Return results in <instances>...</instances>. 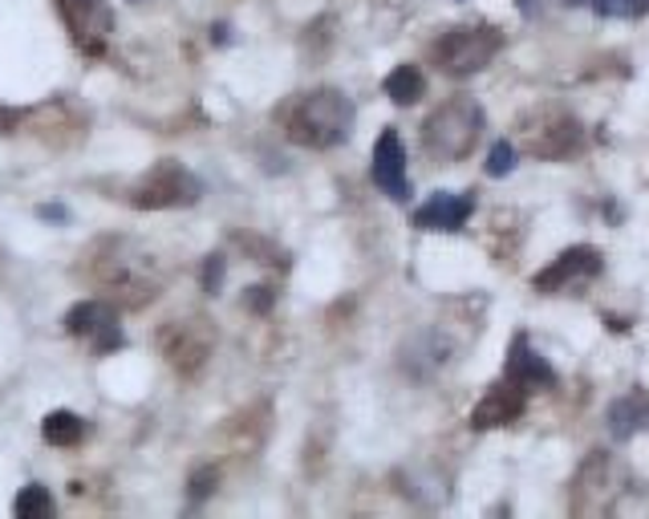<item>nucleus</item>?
Here are the masks:
<instances>
[{
  "label": "nucleus",
  "instance_id": "obj_1",
  "mask_svg": "<svg viewBox=\"0 0 649 519\" xmlns=\"http://www.w3.org/2000/svg\"><path fill=\"white\" fill-rule=\"evenodd\" d=\"M276 122H281L284 139L296 142V146H308V151H333L349 139V126H354V106L342 90L333 85H321V90H308V94L288 98L281 110H276Z\"/></svg>",
  "mask_w": 649,
  "mask_h": 519
},
{
  "label": "nucleus",
  "instance_id": "obj_2",
  "mask_svg": "<svg viewBox=\"0 0 649 519\" xmlns=\"http://www.w3.org/2000/svg\"><path fill=\"white\" fill-rule=\"evenodd\" d=\"M90 281L122 308H142L159 296L151 256H142L134 240H102L90 252Z\"/></svg>",
  "mask_w": 649,
  "mask_h": 519
},
{
  "label": "nucleus",
  "instance_id": "obj_3",
  "mask_svg": "<svg viewBox=\"0 0 649 519\" xmlns=\"http://www.w3.org/2000/svg\"><path fill=\"white\" fill-rule=\"evenodd\" d=\"M484 106L475 98L459 94L423 122V146L438 163H463L484 139Z\"/></svg>",
  "mask_w": 649,
  "mask_h": 519
},
{
  "label": "nucleus",
  "instance_id": "obj_4",
  "mask_svg": "<svg viewBox=\"0 0 649 519\" xmlns=\"http://www.w3.org/2000/svg\"><path fill=\"white\" fill-rule=\"evenodd\" d=\"M499 49H504V33L496 24H455L430 45V61L447 78H471L496 61Z\"/></svg>",
  "mask_w": 649,
  "mask_h": 519
},
{
  "label": "nucleus",
  "instance_id": "obj_5",
  "mask_svg": "<svg viewBox=\"0 0 649 519\" xmlns=\"http://www.w3.org/2000/svg\"><path fill=\"white\" fill-rule=\"evenodd\" d=\"M519 146L531 154V159H568V154L580 151L585 142V126H580L565 106H536L528 110L516 126Z\"/></svg>",
  "mask_w": 649,
  "mask_h": 519
},
{
  "label": "nucleus",
  "instance_id": "obj_6",
  "mask_svg": "<svg viewBox=\"0 0 649 519\" xmlns=\"http://www.w3.org/2000/svg\"><path fill=\"white\" fill-rule=\"evenodd\" d=\"M203 195V183L191 175L187 166L175 163V159H163V163H154L146 175L130 187L126 200L142 212H163V207H191V203H200Z\"/></svg>",
  "mask_w": 649,
  "mask_h": 519
},
{
  "label": "nucleus",
  "instance_id": "obj_7",
  "mask_svg": "<svg viewBox=\"0 0 649 519\" xmlns=\"http://www.w3.org/2000/svg\"><path fill=\"white\" fill-rule=\"evenodd\" d=\"M154 345H159V354L166 357V366L175 369V374L195 378L215 349V325L207 317L166 320L163 329L154 333Z\"/></svg>",
  "mask_w": 649,
  "mask_h": 519
},
{
  "label": "nucleus",
  "instance_id": "obj_8",
  "mask_svg": "<svg viewBox=\"0 0 649 519\" xmlns=\"http://www.w3.org/2000/svg\"><path fill=\"white\" fill-rule=\"evenodd\" d=\"M58 12L70 29L73 45L82 49L85 58L107 53V41L114 33V12H110L107 0H58Z\"/></svg>",
  "mask_w": 649,
  "mask_h": 519
},
{
  "label": "nucleus",
  "instance_id": "obj_9",
  "mask_svg": "<svg viewBox=\"0 0 649 519\" xmlns=\"http://www.w3.org/2000/svg\"><path fill=\"white\" fill-rule=\"evenodd\" d=\"M605 268V260L597 248H589V244H580V248H568L560 252V256L548 264L544 272H536L531 276V288L544 296H556V293H577V288H585L589 281H597Z\"/></svg>",
  "mask_w": 649,
  "mask_h": 519
},
{
  "label": "nucleus",
  "instance_id": "obj_10",
  "mask_svg": "<svg viewBox=\"0 0 649 519\" xmlns=\"http://www.w3.org/2000/svg\"><path fill=\"white\" fill-rule=\"evenodd\" d=\"M65 333L73 337H85L94 345V354H110V349H122V329H119V313L110 301H82L65 313Z\"/></svg>",
  "mask_w": 649,
  "mask_h": 519
},
{
  "label": "nucleus",
  "instance_id": "obj_11",
  "mask_svg": "<svg viewBox=\"0 0 649 519\" xmlns=\"http://www.w3.org/2000/svg\"><path fill=\"white\" fill-rule=\"evenodd\" d=\"M374 183L382 195H389L394 203L410 200V183H406V151H402L398 130H382L374 142Z\"/></svg>",
  "mask_w": 649,
  "mask_h": 519
},
{
  "label": "nucleus",
  "instance_id": "obj_12",
  "mask_svg": "<svg viewBox=\"0 0 649 519\" xmlns=\"http://www.w3.org/2000/svg\"><path fill=\"white\" fill-rule=\"evenodd\" d=\"M528 406V389L516 386L511 378L496 381V386L487 389L484 398L475 401L471 410V430H496V426H508L516 423L519 414Z\"/></svg>",
  "mask_w": 649,
  "mask_h": 519
},
{
  "label": "nucleus",
  "instance_id": "obj_13",
  "mask_svg": "<svg viewBox=\"0 0 649 519\" xmlns=\"http://www.w3.org/2000/svg\"><path fill=\"white\" fill-rule=\"evenodd\" d=\"M475 212V200L463 191V195H450V191H438L414 212V227L423 232H459Z\"/></svg>",
  "mask_w": 649,
  "mask_h": 519
},
{
  "label": "nucleus",
  "instance_id": "obj_14",
  "mask_svg": "<svg viewBox=\"0 0 649 519\" xmlns=\"http://www.w3.org/2000/svg\"><path fill=\"white\" fill-rule=\"evenodd\" d=\"M516 386L524 389H552L556 386V369L544 362L536 349L528 345V337H516L508 349V369H504Z\"/></svg>",
  "mask_w": 649,
  "mask_h": 519
},
{
  "label": "nucleus",
  "instance_id": "obj_15",
  "mask_svg": "<svg viewBox=\"0 0 649 519\" xmlns=\"http://www.w3.org/2000/svg\"><path fill=\"white\" fill-rule=\"evenodd\" d=\"M609 430H613V438H633L638 430H649V398L641 394V389H633V394H626V398H617L613 406H609Z\"/></svg>",
  "mask_w": 649,
  "mask_h": 519
},
{
  "label": "nucleus",
  "instance_id": "obj_16",
  "mask_svg": "<svg viewBox=\"0 0 649 519\" xmlns=\"http://www.w3.org/2000/svg\"><path fill=\"white\" fill-rule=\"evenodd\" d=\"M423 94H426V78L418 65H398V70H389L386 98L394 102V106H414Z\"/></svg>",
  "mask_w": 649,
  "mask_h": 519
},
{
  "label": "nucleus",
  "instance_id": "obj_17",
  "mask_svg": "<svg viewBox=\"0 0 649 519\" xmlns=\"http://www.w3.org/2000/svg\"><path fill=\"white\" fill-rule=\"evenodd\" d=\"M82 435H85V423L73 410H53L41 423V438H45L49 447H78Z\"/></svg>",
  "mask_w": 649,
  "mask_h": 519
},
{
  "label": "nucleus",
  "instance_id": "obj_18",
  "mask_svg": "<svg viewBox=\"0 0 649 519\" xmlns=\"http://www.w3.org/2000/svg\"><path fill=\"white\" fill-rule=\"evenodd\" d=\"M12 511H17V519H45V516H53V496H49L41 484H29L21 496H17Z\"/></svg>",
  "mask_w": 649,
  "mask_h": 519
},
{
  "label": "nucleus",
  "instance_id": "obj_19",
  "mask_svg": "<svg viewBox=\"0 0 649 519\" xmlns=\"http://www.w3.org/2000/svg\"><path fill=\"white\" fill-rule=\"evenodd\" d=\"M511 166H516V146H511L508 139H499L496 146H491V154H487V175L491 179H504V175H511Z\"/></svg>",
  "mask_w": 649,
  "mask_h": 519
},
{
  "label": "nucleus",
  "instance_id": "obj_20",
  "mask_svg": "<svg viewBox=\"0 0 649 519\" xmlns=\"http://www.w3.org/2000/svg\"><path fill=\"white\" fill-rule=\"evenodd\" d=\"M240 248H249L260 256V264H276V268H288V256H284L281 248H272L268 240H256V236H236Z\"/></svg>",
  "mask_w": 649,
  "mask_h": 519
},
{
  "label": "nucleus",
  "instance_id": "obj_21",
  "mask_svg": "<svg viewBox=\"0 0 649 519\" xmlns=\"http://www.w3.org/2000/svg\"><path fill=\"white\" fill-rule=\"evenodd\" d=\"M272 305H276V293H272L268 284H252L249 293H244V308L249 313H268Z\"/></svg>",
  "mask_w": 649,
  "mask_h": 519
},
{
  "label": "nucleus",
  "instance_id": "obj_22",
  "mask_svg": "<svg viewBox=\"0 0 649 519\" xmlns=\"http://www.w3.org/2000/svg\"><path fill=\"white\" fill-rule=\"evenodd\" d=\"M220 484V471L215 467H200V471L191 475V499H207Z\"/></svg>",
  "mask_w": 649,
  "mask_h": 519
},
{
  "label": "nucleus",
  "instance_id": "obj_23",
  "mask_svg": "<svg viewBox=\"0 0 649 519\" xmlns=\"http://www.w3.org/2000/svg\"><path fill=\"white\" fill-rule=\"evenodd\" d=\"M220 281H224V256H207V264H203V293H220Z\"/></svg>",
  "mask_w": 649,
  "mask_h": 519
},
{
  "label": "nucleus",
  "instance_id": "obj_24",
  "mask_svg": "<svg viewBox=\"0 0 649 519\" xmlns=\"http://www.w3.org/2000/svg\"><path fill=\"white\" fill-rule=\"evenodd\" d=\"M601 17H629V0H589Z\"/></svg>",
  "mask_w": 649,
  "mask_h": 519
},
{
  "label": "nucleus",
  "instance_id": "obj_25",
  "mask_svg": "<svg viewBox=\"0 0 649 519\" xmlns=\"http://www.w3.org/2000/svg\"><path fill=\"white\" fill-rule=\"evenodd\" d=\"M649 12V0H629V17H646Z\"/></svg>",
  "mask_w": 649,
  "mask_h": 519
},
{
  "label": "nucleus",
  "instance_id": "obj_26",
  "mask_svg": "<svg viewBox=\"0 0 649 519\" xmlns=\"http://www.w3.org/2000/svg\"><path fill=\"white\" fill-rule=\"evenodd\" d=\"M41 215L45 220H65V207H41Z\"/></svg>",
  "mask_w": 649,
  "mask_h": 519
},
{
  "label": "nucleus",
  "instance_id": "obj_27",
  "mask_svg": "<svg viewBox=\"0 0 649 519\" xmlns=\"http://www.w3.org/2000/svg\"><path fill=\"white\" fill-rule=\"evenodd\" d=\"M568 9H577V4H589V0H565Z\"/></svg>",
  "mask_w": 649,
  "mask_h": 519
}]
</instances>
